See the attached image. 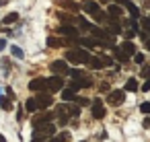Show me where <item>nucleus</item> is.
<instances>
[{
  "label": "nucleus",
  "mask_w": 150,
  "mask_h": 142,
  "mask_svg": "<svg viewBox=\"0 0 150 142\" xmlns=\"http://www.w3.org/2000/svg\"><path fill=\"white\" fill-rule=\"evenodd\" d=\"M91 58L93 56L84 48H76V50H68L66 52V62H72V64H88Z\"/></svg>",
  "instance_id": "obj_1"
},
{
  "label": "nucleus",
  "mask_w": 150,
  "mask_h": 142,
  "mask_svg": "<svg viewBox=\"0 0 150 142\" xmlns=\"http://www.w3.org/2000/svg\"><path fill=\"white\" fill-rule=\"evenodd\" d=\"M82 9H84V11H86V13H88V15H91V17H93V19L97 21V23H103V21H105V17H107V13L103 15L101 6H99V4L95 2V0H84Z\"/></svg>",
  "instance_id": "obj_2"
},
{
  "label": "nucleus",
  "mask_w": 150,
  "mask_h": 142,
  "mask_svg": "<svg viewBox=\"0 0 150 142\" xmlns=\"http://www.w3.org/2000/svg\"><path fill=\"white\" fill-rule=\"evenodd\" d=\"M50 70H52L56 76H66V74L70 72V66H68L66 60H54V62L50 64Z\"/></svg>",
  "instance_id": "obj_3"
},
{
  "label": "nucleus",
  "mask_w": 150,
  "mask_h": 142,
  "mask_svg": "<svg viewBox=\"0 0 150 142\" xmlns=\"http://www.w3.org/2000/svg\"><path fill=\"white\" fill-rule=\"evenodd\" d=\"M54 134H56V126L54 124H45V126H39V128L33 130V138H37V140H43V138L54 136Z\"/></svg>",
  "instance_id": "obj_4"
},
{
  "label": "nucleus",
  "mask_w": 150,
  "mask_h": 142,
  "mask_svg": "<svg viewBox=\"0 0 150 142\" xmlns=\"http://www.w3.org/2000/svg\"><path fill=\"white\" fill-rule=\"evenodd\" d=\"M56 117V113L54 111H43V113H37V115H33V128H39V126H45V124H52V119Z\"/></svg>",
  "instance_id": "obj_5"
},
{
  "label": "nucleus",
  "mask_w": 150,
  "mask_h": 142,
  "mask_svg": "<svg viewBox=\"0 0 150 142\" xmlns=\"http://www.w3.org/2000/svg\"><path fill=\"white\" fill-rule=\"evenodd\" d=\"M123 101H125V91H121V89H115V91H111L107 95V103L109 105H121Z\"/></svg>",
  "instance_id": "obj_6"
},
{
  "label": "nucleus",
  "mask_w": 150,
  "mask_h": 142,
  "mask_svg": "<svg viewBox=\"0 0 150 142\" xmlns=\"http://www.w3.org/2000/svg\"><path fill=\"white\" fill-rule=\"evenodd\" d=\"M35 103H37V109H47V107L54 103V97H52V95H47V93L43 91V93L35 95Z\"/></svg>",
  "instance_id": "obj_7"
},
{
  "label": "nucleus",
  "mask_w": 150,
  "mask_h": 142,
  "mask_svg": "<svg viewBox=\"0 0 150 142\" xmlns=\"http://www.w3.org/2000/svg\"><path fill=\"white\" fill-rule=\"evenodd\" d=\"M45 80H47V91L50 93H56V91H62L64 89V78L62 76H50Z\"/></svg>",
  "instance_id": "obj_8"
},
{
  "label": "nucleus",
  "mask_w": 150,
  "mask_h": 142,
  "mask_svg": "<svg viewBox=\"0 0 150 142\" xmlns=\"http://www.w3.org/2000/svg\"><path fill=\"white\" fill-rule=\"evenodd\" d=\"M91 84H93V80H91V78H86V76H80V78H74V80L70 82V87H68V89H72V91L76 93L78 89H88Z\"/></svg>",
  "instance_id": "obj_9"
},
{
  "label": "nucleus",
  "mask_w": 150,
  "mask_h": 142,
  "mask_svg": "<svg viewBox=\"0 0 150 142\" xmlns=\"http://www.w3.org/2000/svg\"><path fill=\"white\" fill-rule=\"evenodd\" d=\"M29 89L35 93H43L47 89V80L45 78H33V80H29Z\"/></svg>",
  "instance_id": "obj_10"
},
{
  "label": "nucleus",
  "mask_w": 150,
  "mask_h": 142,
  "mask_svg": "<svg viewBox=\"0 0 150 142\" xmlns=\"http://www.w3.org/2000/svg\"><path fill=\"white\" fill-rule=\"evenodd\" d=\"M105 113H107V111H105V107H103V101H101V99H95V101H93V117H95V119H103Z\"/></svg>",
  "instance_id": "obj_11"
},
{
  "label": "nucleus",
  "mask_w": 150,
  "mask_h": 142,
  "mask_svg": "<svg viewBox=\"0 0 150 142\" xmlns=\"http://www.w3.org/2000/svg\"><path fill=\"white\" fill-rule=\"evenodd\" d=\"M58 33L60 35H66V37H78V29L74 27V25H60L58 27Z\"/></svg>",
  "instance_id": "obj_12"
},
{
  "label": "nucleus",
  "mask_w": 150,
  "mask_h": 142,
  "mask_svg": "<svg viewBox=\"0 0 150 142\" xmlns=\"http://www.w3.org/2000/svg\"><path fill=\"white\" fill-rule=\"evenodd\" d=\"M111 50H113V60H115V62H119V64H127V62H129V56H127V54H123V52H121V48L113 45Z\"/></svg>",
  "instance_id": "obj_13"
},
{
  "label": "nucleus",
  "mask_w": 150,
  "mask_h": 142,
  "mask_svg": "<svg viewBox=\"0 0 150 142\" xmlns=\"http://www.w3.org/2000/svg\"><path fill=\"white\" fill-rule=\"evenodd\" d=\"M58 4L62 9H66V11H72V13H78L80 11V4L74 2V0H58Z\"/></svg>",
  "instance_id": "obj_14"
},
{
  "label": "nucleus",
  "mask_w": 150,
  "mask_h": 142,
  "mask_svg": "<svg viewBox=\"0 0 150 142\" xmlns=\"http://www.w3.org/2000/svg\"><path fill=\"white\" fill-rule=\"evenodd\" d=\"M121 15H123V6H119V4H109V6H107V17L119 19Z\"/></svg>",
  "instance_id": "obj_15"
},
{
  "label": "nucleus",
  "mask_w": 150,
  "mask_h": 142,
  "mask_svg": "<svg viewBox=\"0 0 150 142\" xmlns=\"http://www.w3.org/2000/svg\"><path fill=\"white\" fill-rule=\"evenodd\" d=\"M121 52H123V54H127V56H134V54L138 52V48H136V43H134V41L125 39V41H121Z\"/></svg>",
  "instance_id": "obj_16"
},
{
  "label": "nucleus",
  "mask_w": 150,
  "mask_h": 142,
  "mask_svg": "<svg viewBox=\"0 0 150 142\" xmlns=\"http://www.w3.org/2000/svg\"><path fill=\"white\" fill-rule=\"evenodd\" d=\"M123 6L127 9V13H129V17H132L134 21H138V19H140V9H138V6L132 2V0H127V2H125Z\"/></svg>",
  "instance_id": "obj_17"
},
{
  "label": "nucleus",
  "mask_w": 150,
  "mask_h": 142,
  "mask_svg": "<svg viewBox=\"0 0 150 142\" xmlns=\"http://www.w3.org/2000/svg\"><path fill=\"white\" fill-rule=\"evenodd\" d=\"M25 109H27L29 113H35V111H39V109H37V103H35V97H29V99L25 101Z\"/></svg>",
  "instance_id": "obj_18"
},
{
  "label": "nucleus",
  "mask_w": 150,
  "mask_h": 142,
  "mask_svg": "<svg viewBox=\"0 0 150 142\" xmlns=\"http://www.w3.org/2000/svg\"><path fill=\"white\" fill-rule=\"evenodd\" d=\"M76 25H78V27H82V29H86V31H91V29H93V23H91V21H86L84 17H76Z\"/></svg>",
  "instance_id": "obj_19"
},
{
  "label": "nucleus",
  "mask_w": 150,
  "mask_h": 142,
  "mask_svg": "<svg viewBox=\"0 0 150 142\" xmlns=\"http://www.w3.org/2000/svg\"><path fill=\"white\" fill-rule=\"evenodd\" d=\"M76 97H78V95H76L72 89H64V91H62V99H64V101H76Z\"/></svg>",
  "instance_id": "obj_20"
},
{
  "label": "nucleus",
  "mask_w": 150,
  "mask_h": 142,
  "mask_svg": "<svg viewBox=\"0 0 150 142\" xmlns=\"http://www.w3.org/2000/svg\"><path fill=\"white\" fill-rule=\"evenodd\" d=\"M88 66H91L93 70H101V68H105V64L101 62V58H95V56L91 58V62H88Z\"/></svg>",
  "instance_id": "obj_21"
},
{
  "label": "nucleus",
  "mask_w": 150,
  "mask_h": 142,
  "mask_svg": "<svg viewBox=\"0 0 150 142\" xmlns=\"http://www.w3.org/2000/svg\"><path fill=\"white\" fill-rule=\"evenodd\" d=\"M19 21V13H8L4 19H2V23L4 25H11V23H17Z\"/></svg>",
  "instance_id": "obj_22"
},
{
  "label": "nucleus",
  "mask_w": 150,
  "mask_h": 142,
  "mask_svg": "<svg viewBox=\"0 0 150 142\" xmlns=\"http://www.w3.org/2000/svg\"><path fill=\"white\" fill-rule=\"evenodd\" d=\"M125 91L136 93V91H138V80H136V78H127V82H125Z\"/></svg>",
  "instance_id": "obj_23"
},
{
  "label": "nucleus",
  "mask_w": 150,
  "mask_h": 142,
  "mask_svg": "<svg viewBox=\"0 0 150 142\" xmlns=\"http://www.w3.org/2000/svg\"><path fill=\"white\" fill-rule=\"evenodd\" d=\"M47 45H50V48H62L64 41H62L60 37H47Z\"/></svg>",
  "instance_id": "obj_24"
},
{
  "label": "nucleus",
  "mask_w": 150,
  "mask_h": 142,
  "mask_svg": "<svg viewBox=\"0 0 150 142\" xmlns=\"http://www.w3.org/2000/svg\"><path fill=\"white\" fill-rule=\"evenodd\" d=\"M68 115H70V117H78V115H80V107H78V105H70V107H68Z\"/></svg>",
  "instance_id": "obj_25"
},
{
  "label": "nucleus",
  "mask_w": 150,
  "mask_h": 142,
  "mask_svg": "<svg viewBox=\"0 0 150 142\" xmlns=\"http://www.w3.org/2000/svg\"><path fill=\"white\" fill-rule=\"evenodd\" d=\"M11 54L15 56V58H23L25 54H23V50L19 48V45H11Z\"/></svg>",
  "instance_id": "obj_26"
},
{
  "label": "nucleus",
  "mask_w": 150,
  "mask_h": 142,
  "mask_svg": "<svg viewBox=\"0 0 150 142\" xmlns=\"http://www.w3.org/2000/svg\"><path fill=\"white\" fill-rule=\"evenodd\" d=\"M142 29L146 33H150V17H142Z\"/></svg>",
  "instance_id": "obj_27"
},
{
  "label": "nucleus",
  "mask_w": 150,
  "mask_h": 142,
  "mask_svg": "<svg viewBox=\"0 0 150 142\" xmlns=\"http://www.w3.org/2000/svg\"><path fill=\"white\" fill-rule=\"evenodd\" d=\"M56 140H58V142H68V140H70V134H68V132H62V134L56 136Z\"/></svg>",
  "instance_id": "obj_28"
},
{
  "label": "nucleus",
  "mask_w": 150,
  "mask_h": 142,
  "mask_svg": "<svg viewBox=\"0 0 150 142\" xmlns=\"http://www.w3.org/2000/svg\"><path fill=\"white\" fill-rule=\"evenodd\" d=\"M101 62H103L105 66H113V62H115V60H113L111 56H101Z\"/></svg>",
  "instance_id": "obj_29"
},
{
  "label": "nucleus",
  "mask_w": 150,
  "mask_h": 142,
  "mask_svg": "<svg viewBox=\"0 0 150 142\" xmlns=\"http://www.w3.org/2000/svg\"><path fill=\"white\" fill-rule=\"evenodd\" d=\"M140 111H142V113H146V115H148V113H150V101H144V103H142V105H140Z\"/></svg>",
  "instance_id": "obj_30"
},
{
  "label": "nucleus",
  "mask_w": 150,
  "mask_h": 142,
  "mask_svg": "<svg viewBox=\"0 0 150 142\" xmlns=\"http://www.w3.org/2000/svg\"><path fill=\"white\" fill-rule=\"evenodd\" d=\"M134 62H136V64H144V54L136 52V54H134Z\"/></svg>",
  "instance_id": "obj_31"
},
{
  "label": "nucleus",
  "mask_w": 150,
  "mask_h": 142,
  "mask_svg": "<svg viewBox=\"0 0 150 142\" xmlns=\"http://www.w3.org/2000/svg\"><path fill=\"white\" fill-rule=\"evenodd\" d=\"M76 105H78V107H82V105H88V99H84V97H76Z\"/></svg>",
  "instance_id": "obj_32"
},
{
  "label": "nucleus",
  "mask_w": 150,
  "mask_h": 142,
  "mask_svg": "<svg viewBox=\"0 0 150 142\" xmlns=\"http://www.w3.org/2000/svg\"><path fill=\"white\" fill-rule=\"evenodd\" d=\"M142 78H148L150 80V66H144L142 68Z\"/></svg>",
  "instance_id": "obj_33"
},
{
  "label": "nucleus",
  "mask_w": 150,
  "mask_h": 142,
  "mask_svg": "<svg viewBox=\"0 0 150 142\" xmlns=\"http://www.w3.org/2000/svg\"><path fill=\"white\" fill-rule=\"evenodd\" d=\"M123 35H125V39H129V41H132V37H136L138 33H136V31H132V29H127V31H125Z\"/></svg>",
  "instance_id": "obj_34"
},
{
  "label": "nucleus",
  "mask_w": 150,
  "mask_h": 142,
  "mask_svg": "<svg viewBox=\"0 0 150 142\" xmlns=\"http://www.w3.org/2000/svg\"><path fill=\"white\" fill-rule=\"evenodd\" d=\"M0 105H2L4 109H11V101H8V99H2V97H0Z\"/></svg>",
  "instance_id": "obj_35"
},
{
  "label": "nucleus",
  "mask_w": 150,
  "mask_h": 142,
  "mask_svg": "<svg viewBox=\"0 0 150 142\" xmlns=\"http://www.w3.org/2000/svg\"><path fill=\"white\" fill-rule=\"evenodd\" d=\"M142 91H150V80H146V82L142 84Z\"/></svg>",
  "instance_id": "obj_36"
},
{
  "label": "nucleus",
  "mask_w": 150,
  "mask_h": 142,
  "mask_svg": "<svg viewBox=\"0 0 150 142\" xmlns=\"http://www.w3.org/2000/svg\"><path fill=\"white\" fill-rule=\"evenodd\" d=\"M101 91H103V93H105V91H109V84H107V82H103V84H101Z\"/></svg>",
  "instance_id": "obj_37"
},
{
  "label": "nucleus",
  "mask_w": 150,
  "mask_h": 142,
  "mask_svg": "<svg viewBox=\"0 0 150 142\" xmlns=\"http://www.w3.org/2000/svg\"><path fill=\"white\" fill-rule=\"evenodd\" d=\"M4 48H6V41H4V39H0V52H2Z\"/></svg>",
  "instance_id": "obj_38"
},
{
  "label": "nucleus",
  "mask_w": 150,
  "mask_h": 142,
  "mask_svg": "<svg viewBox=\"0 0 150 142\" xmlns=\"http://www.w3.org/2000/svg\"><path fill=\"white\" fill-rule=\"evenodd\" d=\"M144 45H146V48H148V50H150V37H148V39H146V43H144Z\"/></svg>",
  "instance_id": "obj_39"
},
{
  "label": "nucleus",
  "mask_w": 150,
  "mask_h": 142,
  "mask_svg": "<svg viewBox=\"0 0 150 142\" xmlns=\"http://www.w3.org/2000/svg\"><path fill=\"white\" fill-rule=\"evenodd\" d=\"M0 142H6V138H4V136H0Z\"/></svg>",
  "instance_id": "obj_40"
},
{
  "label": "nucleus",
  "mask_w": 150,
  "mask_h": 142,
  "mask_svg": "<svg viewBox=\"0 0 150 142\" xmlns=\"http://www.w3.org/2000/svg\"><path fill=\"white\" fill-rule=\"evenodd\" d=\"M31 142H41V140H37V138H33V140H31Z\"/></svg>",
  "instance_id": "obj_41"
},
{
  "label": "nucleus",
  "mask_w": 150,
  "mask_h": 142,
  "mask_svg": "<svg viewBox=\"0 0 150 142\" xmlns=\"http://www.w3.org/2000/svg\"><path fill=\"white\" fill-rule=\"evenodd\" d=\"M50 142H58V140H56V138H52V140H50Z\"/></svg>",
  "instance_id": "obj_42"
},
{
  "label": "nucleus",
  "mask_w": 150,
  "mask_h": 142,
  "mask_svg": "<svg viewBox=\"0 0 150 142\" xmlns=\"http://www.w3.org/2000/svg\"><path fill=\"white\" fill-rule=\"evenodd\" d=\"M0 4H4V2H2V0H0Z\"/></svg>",
  "instance_id": "obj_43"
},
{
  "label": "nucleus",
  "mask_w": 150,
  "mask_h": 142,
  "mask_svg": "<svg viewBox=\"0 0 150 142\" xmlns=\"http://www.w3.org/2000/svg\"><path fill=\"white\" fill-rule=\"evenodd\" d=\"M82 142H84V140H82Z\"/></svg>",
  "instance_id": "obj_44"
}]
</instances>
